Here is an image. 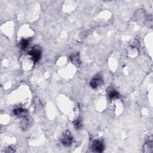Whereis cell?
Listing matches in <instances>:
<instances>
[{"instance_id":"obj_1","label":"cell","mask_w":153,"mask_h":153,"mask_svg":"<svg viewBox=\"0 0 153 153\" xmlns=\"http://www.w3.org/2000/svg\"><path fill=\"white\" fill-rule=\"evenodd\" d=\"M74 141L73 136L69 130H66L61 138V142L65 147H70Z\"/></svg>"},{"instance_id":"obj_2","label":"cell","mask_w":153,"mask_h":153,"mask_svg":"<svg viewBox=\"0 0 153 153\" xmlns=\"http://www.w3.org/2000/svg\"><path fill=\"white\" fill-rule=\"evenodd\" d=\"M91 150L95 152H102L104 150V144L102 141L96 139L92 142L91 147Z\"/></svg>"},{"instance_id":"obj_3","label":"cell","mask_w":153,"mask_h":153,"mask_svg":"<svg viewBox=\"0 0 153 153\" xmlns=\"http://www.w3.org/2000/svg\"><path fill=\"white\" fill-rule=\"evenodd\" d=\"M29 55L31 56L34 62H37L42 56V50L38 46H35L29 52Z\"/></svg>"},{"instance_id":"obj_4","label":"cell","mask_w":153,"mask_h":153,"mask_svg":"<svg viewBox=\"0 0 153 153\" xmlns=\"http://www.w3.org/2000/svg\"><path fill=\"white\" fill-rule=\"evenodd\" d=\"M103 83V78L100 74H96L90 81V86L93 89H97Z\"/></svg>"},{"instance_id":"obj_5","label":"cell","mask_w":153,"mask_h":153,"mask_svg":"<svg viewBox=\"0 0 153 153\" xmlns=\"http://www.w3.org/2000/svg\"><path fill=\"white\" fill-rule=\"evenodd\" d=\"M153 151V141L152 136H151L148 138L144 145V152H152Z\"/></svg>"},{"instance_id":"obj_6","label":"cell","mask_w":153,"mask_h":153,"mask_svg":"<svg viewBox=\"0 0 153 153\" xmlns=\"http://www.w3.org/2000/svg\"><path fill=\"white\" fill-rule=\"evenodd\" d=\"M107 93L109 99H113L114 98H118L119 97V93L118 91L113 87H109L107 89Z\"/></svg>"},{"instance_id":"obj_7","label":"cell","mask_w":153,"mask_h":153,"mask_svg":"<svg viewBox=\"0 0 153 153\" xmlns=\"http://www.w3.org/2000/svg\"><path fill=\"white\" fill-rule=\"evenodd\" d=\"M27 110L22 108H18L13 111V114L15 116L19 117H24L27 114Z\"/></svg>"},{"instance_id":"obj_8","label":"cell","mask_w":153,"mask_h":153,"mask_svg":"<svg viewBox=\"0 0 153 153\" xmlns=\"http://www.w3.org/2000/svg\"><path fill=\"white\" fill-rule=\"evenodd\" d=\"M70 59L71 60V62H72V63L74 64L76 66H79L81 64L80 55L78 53L71 55L70 56Z\"/></svg>"},{"instance_id":"obj_9","label":"cell","mask_w":153,"mask_h":153,"mask_svg":"<svg viewBox=\"0 0 153 153\" xmlns=\"http://www.w3.org/2000/svg\"><path fill=\"white\" fill-rule=\"evenodd\" d=\"M30 43V41L28 39H23L21 41H20V46L21 47L22 49L24 50L26 49L28 46H29Z\"/></svg>"},{"instance_id":"obj_10","label":"cell","mask_w":153,"mask_h":153,"mask_svg":"<svg viewBox=\"0 0 153 153\" xmlns=\"http://www.w3.org/2000/svg\"><path fill=\"white\" fill-rule=\"evenodd\" d=\"M34 103L35 107L37 109H40L42 108V103H41V101L39 98L35 97L34 99Z\"/></svg>"},{"instance_id":"obj_11","label":"cell","mask_w":153,"mask_h":153,"mask_svg":"<svg viewBox=\"0 0 153 153\" xmlns=\"http://www.w3.org/2000/svg\"><path fill=\"white\" fill-rule=\"evenodd\" d=\"M74 125L75 127L77 129L79 130L80 129L81 127H82V123H81V121L80 120V119L78 118L77 120H75L74 122Z\"/></svg>"},{"instance_id":"obj_12","label":"cell","mask_w":153,"mask_h":153,"mask_svg":"<svg viewBox=\"0 0 153 153\" xmlns=\"http://www.w3.org/2000/svg\"><path fill=\"white\" fill-rule=\"evenodd\" d=\"M28 126V119L24 120L21 122V123H20V127H21L23 129H26Z\"/></svg>"},{"instance_id":"obj_13","label":"cell","mask_w":153,"mask_h":153,"mask_svg":"<svg viewBox=\"0 0 153 153\" xmlns=\"http://www.w3.org/2000/svg\"><path fill=\"white\" fill-rule=\"evenodd\" d=\"M5 152H15V150L14 148H13L12 147H9L7 148H6V150L4 151Z\"/></svg>"}]
</instances>
